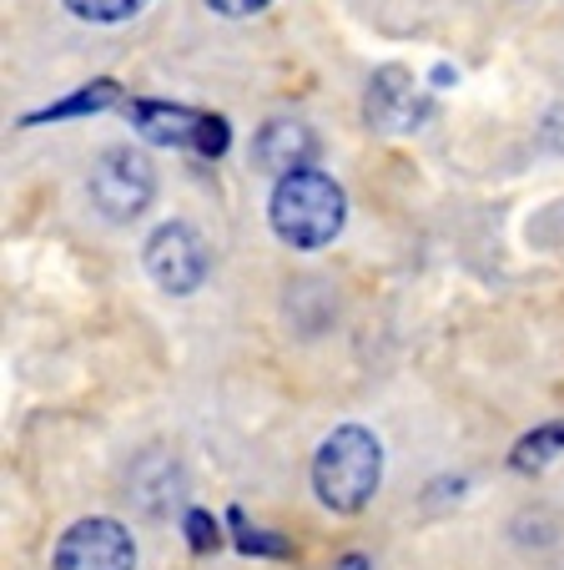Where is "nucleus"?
<instances>
[{
	"mask_svg": "<svg viewBox=\"0 0 564 570\" xmlns=\"http://www.w3.org/2000/svg\"><path fill=\"white\" fill-rule=\"evenodd\" d=\"M384 484V440L368 424H338L313 454V495L333 515H363Z\"/></svg>",
	"mask_w": 564,
	"mask_h": 570,
	"instance_id": "nucleus-1",
	"label": "nucleus"
},
{
	"mask_svg": "<svg viewBox=\"0 0 564 570\" xmlns=\"http://www.w3.org/2000/svg\"><path fill=\"white\" fill-rule=\"evenodd\" d=\"M267 223H273V233L283 237L288 248L318 253V248H328L333 237L343 233V223H348V197H343V187L333 183L328 173L308 167V173H293L277 183L273 203H267Z\"/></svg>",
	"mask_w": 564,
	"mask_h": 570,
	"instance_id": "nucleus-2",
	"label": "nucleus"
},
{
	"mask_svg": "<svg viewBox=\"0 0 564 570\" xmlns=\"http://www.w3.org/2000/svg\"><path fill=\"white\" fill-rule=\"evenodd\" d=\"M127 121L147 141H157V147H181V151L207 157V161H217L227 147H232V127H227V117H217V111L177 107V101L137 97V101H127Z\"/></svg>",
	"mask_w": 564,
	"mask_h": 570,
	"instance_id": "nucleus-3",
	"label": "nucleus"
},
{
	"mask_svg": "<svg viewBox=\"0 0 564 570\" xmlns=\"http://www.w3.org/2000/svg\"><path fill=\"white\" fill-rule=\"evenodd\" d=\"M86 197H91V207H97L107 223H121V227L137 223L151 207V197H157L151 157L147 151H131V147L101 151V161L91 167V177H86Z\"/></svg>",
	"mask_w": 564,
	"mask_h": 570,
	"instance_id": "nucleus-4",
	"label": "nucleus"
},
{
	"mask_svg": "<svg viewBox=\"0 0 564 570\" xmlns=\"http://www.w3.org/2000/svg\"><path fill=\"white\" fill-rule=\"evenodd\" d=\"M141 263H147L151 283L171 298H187L207 283L212 273V248H207V237L197 233L192 223H161L157 233L147 237V248H141Z\"/></svg>",
	"mask_w": 564,
	"mask_h": 570,
	"instance_id": "nucleus-5",
	"label": "nucleus"
},
{
	"mask_svg": "<svg viewBox=\"0 0 564 570\" xmlns=\"http://www.w3.org/2000/svg\"><path fill=\"white\" fill-rule=\"evenodd\" d=\"M51 570H137V540L121 520L86 515L61 530L51 550Z\"/></svg>",
	"mask_w": 564,
	"mask_h": 570,
	"instance_id": "nucleus-6",
	"label": "nucleus"
},
{
	"mask_svg": "<svg viewBox=\"0 0 564 570\" xmlns=\"http://www.w3.org/2000/svg\"><path fill=\"white\" fill-rule=\"evenodd\" d=\"M313 161H318V137H313V127L298 117H273L253 137V167L277 177V183L293 173H308Z\"/></svg>",
	"mask_w": 564,
	"mask_h": 570,
	"instance_id": "nucleus-7",
	"label": "nucleus"
},
{
	"mask_svg": "<svg viewBox=\"0 0 564 570\" xmlns=\"http://www.w3.org/2000/svg\"><path fill=\"white\" fill-rule=\"evenodd\" d=\"M363 111H368V127L378 131H414L424 127L428 101L418 97L414 76L398 71V66H384V71H373L368 91H363Z\"/></svg>",
	"mask_w": 564,
	"mask_h": 570,
	"instance_id": "nucleus-8",
	"label": "nucleus"
},
{
	"mask_svg": "<svg viewBox=\"0 0 564 570\" xmlns=\"http://www.w3.org/2000/svg\"><path fill=\"white\" fill-rule=\"evenodd\" d=\"M127 490H131V500H137L147 515H167V510H177L181 505V495H187V474H181V464H177V454H167V450H151V454H141L137 464H131V474H127Z\"/></svg>",
	"mask_w": 564,
	"mask_h": 570,
	"instance_id": "nucleus-9",
	"label": "nucleus"
},
{
	"mask_svg": "<svg viewBox=\"0 0 564 570\" xmlns=\"http://www.w3.org/2000/svg\"><path fill=\"white\" fill-rule=\"evenodd\" d=\"M564 454V420H550L540 430H530L520 444L509 450V470L514 474H540L544 464H554Z\"/></svg>",
	"mask_w": 564,
	"mask_h": 570,
	"instance_id": "nucleus-10",
	"label": "nucleus"
},
{
	"mask_svg": "<svg viewBox=\"0 0 564 570\" xmlns=\"http://www.w3.org/2000/svg\"><path fill=\"white\" fill-rule=\"evenodd\" d=\"M227 530H232V546L243 550V556H263V560H293V556H298L288 535H273V530L247 525V510L243 505L227 510Z\"/></svg>",
	"mask_w": 564,
	"mask_h": 570,
	"instance_id": "nucleus-11",
	"label": "nucleus"
},
{
	"mask_svg": "<svg viewBox=\"0 0 564 570\" xmlns=\"http://www.w3.org/2000/svg\"><path fill=\"white\" fill-rule=\"evenodd\" d=\"M111 101H121V87H117V81H97V87H81V91H76V97L56 101V107L31 111V117H26V127H36V121H66V117H86V111H101V107H111Z\"/></svg>",
	"mask_w": 564,
	"mask_h": 570,
	"instance_id": "nucleus-12",
	"label": "nucleus"
},
{
	"mask_svg": "<svg viewBox=\"0 0 564 570\" xmlns=\"http://www.w3.org/2000/svg\"><path fill=\"white\" fill-rule=\"evenodd\" d=\"M61 6L76 21H91V26H121L147 11V0H61Z\"/></svg>",
	"mask_w": 564,
	"mask_h": 570,
	"instance_id": "nucleus-13",
	"label": "nucleus"
},
{
	"mask_svg": "<svg viewBox=\"0 0 564 570\" xmlns=\"http://www.w3.org/2000/svg\"><path fill=\"white\" fill-rule=\"evenodd\" d=\"M181 535H187L192 556H217L222 550V520L202 505H187L181 510Z\"/></svg>",
	"mask_w": 564,
	"mask_h": 570,
	"instance_id": "nucleus-14",
	"label": "nucleus"
},
{
	"mask_svg": "<svg viewBox=\"0 0 564 570\" xmlns=\"http://www.w3.org/2000/svg\"><path fill=\"white\" fill-rule=\"evenodd\" d=\"M267 6H273V0H207V11L227 16V21H247V16L267 11Z\"/></svg>",
	"mask_w": 564,
	"mask_h": 570,
	"instance_id": "nucleus-15",
	"label": "nucleus"
},
{
	"mask_svg": "<svg viewBox=\"0 0 564 570\" xmlns=\"http://www.w3.org/2000/svg\"><path fill=\"white\" fill-rule=\"evenodd\" d=\"M333 570H373V560L353 550V556H343V560H338V566H333Z\"/></svg>",
	"mask_w": 564,
	"mask_h": 570,
	"instance_id": "nucleus-16",
	"label": "nucleus"
}]
</instances>
